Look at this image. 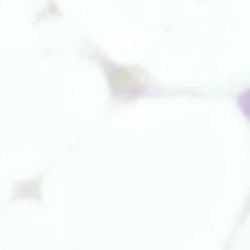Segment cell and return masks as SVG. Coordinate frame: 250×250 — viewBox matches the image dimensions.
<instances>
[{
  "label": "cell",
  "instance_id": "6da1fadb",
  "mask_svg": "<svg viewBox=\"0 0 250 250\" xmlns=\"http://www.w3.org/2000/svg\"><path fill=\"white\" fill-rule=\"evenodd\" d=\"M238 103L243 113L250 119V90H246L240 94Z\"/></svg>",
  "mask_w": 250,
  "mask_h": 250
}]
</instances>
